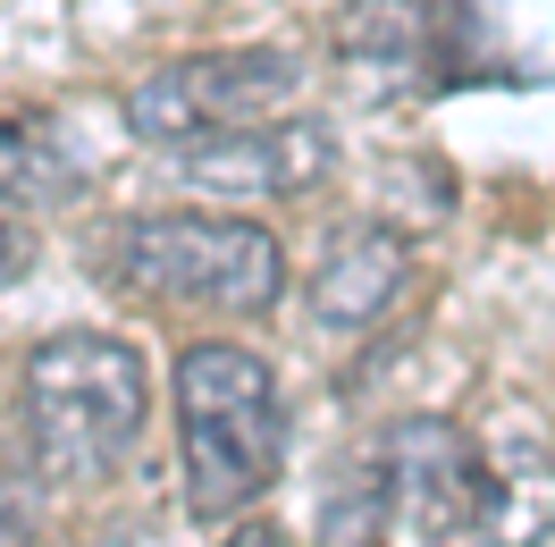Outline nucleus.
Listing matches in <instances>:
<instances>
[{
	"label": "nucleus",
	"instance_id": "5",
	"mask_svg": "<svg viewBox=\"0 0 555 547\" xmlns=\"http://www.w3.org/2000/svg\"><path fill=\"white\" fill-rule=\"evenodd\" d=\"M160 161L185 194H210V203H286V194H312L337 169V136L312 110H270V118L219 127L203 143H177Z\"/></svg>",
	"mask_w": 555,
	"mask_h": 547
},
{
	"label": "nucleus",
	"instance_id": "9",
	"mask_svg": "<svg viewBox=\"0 0 555 547\" xmlns=\"http://www.w3.org/2000/svg\"><path fill=\"white\" fill-rule=\"evenodd\" d=\"M480 547H547L555 539V438L530 421H505L480 438Z\"/></svg>",
	"mask_w": 555,
	"mask_h": 547
},
{
	"label": "nucleus",
	"instance_id": "6",
	"mask_svg": "<svg viewBox=\"0 0 555 547\" xmlns=\"http://www.w3.org/2000/svg\"><path fill=\"white\" fill-rule=\"evenodd\" d=\"M328 51H337V76L353 85V102H421V93L472 76L454 68L463 42H454L447 0H346Z\"/></svg>",
	"mask_w": 555,
	"mask_h": 547
},
{
	"label": "nucleus",
	"instance_id": "1",
	"mask_svg": "<svg viewBox=\"0 0 555 547\" xmlns=\"http://www.w3.org/2000/svg\"><path fill=\"white\" fill-rule=\"evenodd\" d=\"M152 362L109 329H51L17 362V446L42 488H102L143 438Z\"/></svg>",
	"mask_w": 555,
	"mask_h": 547
},
{
	"label": "nucleus",
	"instance_id": "4",
	"mask_svg": "<svg viewBox=\"0 0 555 547\" xmlns=\"http://www.w3.org/2000/svg\"><path fill=\"white\" fill-rule=\"evenodd\" d=\"M304 102V60L278 51V42H244V51H194V60H169L143 85H127V136L152 143V152H177V143H203L219 127H244V118H270V110Z\"/></svg>",
	"mask_w": 555,
	"mask_h": 547
},
{
	"label": "nucleus",
	"instance_id": "3",
	"mask_svg": "<svg viewBox=\"0 0 555 547\" xmlns=\"http://www.w3.org/2000/svg\"><path fill=\"white\" fill-rule=\"evenodd\" d=\"M109 287H127L143 304L169 311H228L253 320L286 295V253L270 228L253 219H219V211H152V219H118L102 237Z\"/></svg>",
	"mask_w": 555,
	"mask_h": 547
},
{
	"label": "nucleus",
	"instance_id": "8",
	"mask_svg": "<svg viewBox=\"0 0 555 547\" xmlns=\"http://www.w3.org/2000/svg\"><path fill=\"white\" fill-rule=\"evenodd\" d=\"M404 287H413V237L396 219H353V228H328L312 278H304V311L328 338H362L396 311Z\"/></svg>",
	"mask_w": 555,
	"mask_h": 547
},
{
	"label": "nucleus",
	"instance_id": "12",
	"mask_svg": "<svg viewBox=\"0 0 555 547\" xmlns=\"http://www.w3.org/2000/svg\"><path fill=\"white\" fill-rule=\"evenodd\" d=\"M42 262V237H35V219L26 211H0V295L17 287V278Z\"/></svg>",
	"mask_w": 555,
	"mask_h": 547
},
{
	"label": "nucleus",
	"instance_id": "10",
	"mask_svg": "<svg viewBox=\"0 0 555 547\" xmlns=\"http://www.w3.org/2000/svg\"><path fill=\"white\" fill-rule=\"evenodd\" d=\"M85 143L60 110L42 102H0V211H51L85 194Z\"/></svg>",
	"mask_w": 555,
	"mask_h": 547
},
{
	"label": "nucleus",
	"instance_id": "7",
	"mask_svg": "<svg viewBox=\"0 0 555 547\" xmlns=\"http://www.w3.org/2000/svg\"><path fill=\"white\" fill-rule=\"evenodd\" d=\"M396 438V497H404V531L421 547H480V430H463L447 412H413L387 430Z\"/></svg>",
	"mask_w": 555,
	"mask_h": 547
},
{
	"label": "nucleus",
	"instance_id": "13",
	"mask_svg": "<svg viewBox=\"0 0 555 547\" xmlns=\"http://www.w3.org/2000/svg\"><path fill=\"white\" fill-rule=\"evenodd\" d=\"M0 547H35V506L9 472H0Z\"/></svg>",
	"mask_w": 555,
	"mask_h": 547
},
{
	"label": "nucleus",
	"instance_id": "14",
	"mask_svg": "<svg viewBox=\"0 0 555 547\" xmlns=\"http://www.w3.org/2000/svg\"><path fill=\"white\" fill-rule=\"evenodd\" d=\"M228 547H278V531H270V522H236V531H228Z\"/></svg>",
	"mask_w": 555,
	"mask_h": 547
},
{
	"label": "nucleus",
	"instance_id": "11",
	"mask_svg": "<svg viewBox=\"0 0 555 547\" xmlns=\"http://www.w3.org/2000/svg\"><path fill=\"white\" fill-rule=\"evenodd\" d=\"M404 531V497H396V438H362L320 488V547H387Z\"/></svg>",
	"mask_w": 555,
	"mask_h": 547
},
{
	"label": "nucleus",
	"instance_id": "2",
	"mask_svg": "<svg viewBox=\"0 0 555 547\" xmlns=\"http://www.w3.org/2000/svg\"><path fill=\"white\" fill-rule=\"evenodd\" d=\"M286 463V387L253 345H185L177 354V472L194 522L261 506Z\"/></svg>",
	"mask_w": 555,
	"mask_h": 547
}]
</instances>
